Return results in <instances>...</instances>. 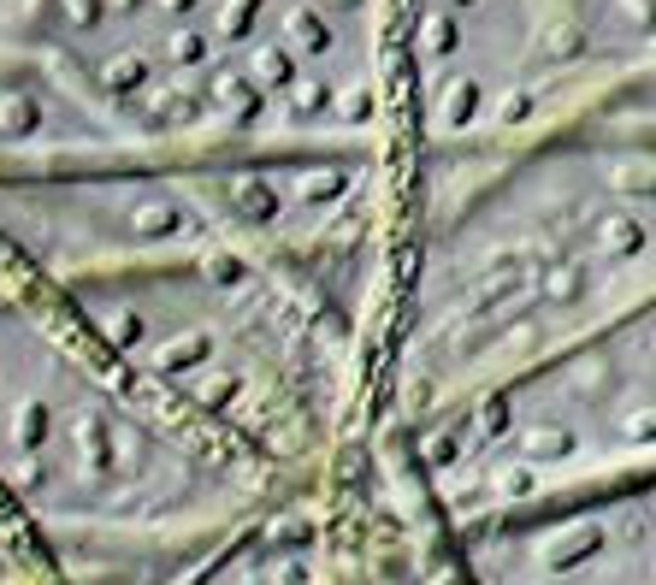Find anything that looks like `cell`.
<instances>
[{"mask_svg": "<svg viewBox=\"0 0 656 585\" xmlns=\"http://www.w3.org/2000/svg\"><path fill=\"white\" fill-rule=\"evenodd\" d=\"M544 550V562H532V568H515L509 580L515 585H568L580 580V562H562V556H550V544H538ZM591 568L586 580H615V585H639V574H633V550H627V532H603V538H591Z\"/></svg>", "mask_w": 656, "mask_h": 585, "instance_id": "1", "label": "cell"}]
</instances>
